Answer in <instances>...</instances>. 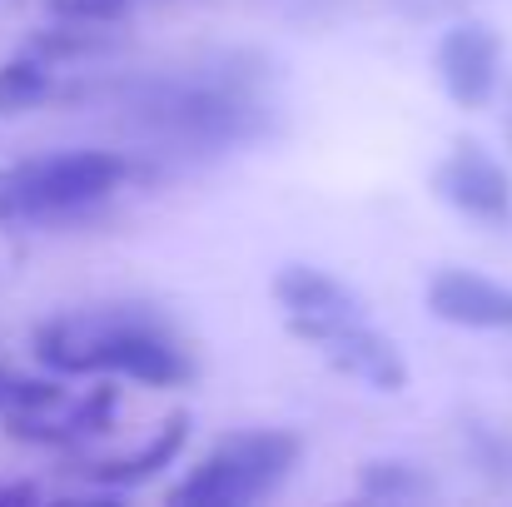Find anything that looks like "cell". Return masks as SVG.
Returning a JSON list of instances; mask_svg holds the SVG:
<instances>
[{
  "label": "cell",
  "instance_id": "cell-2",
  "mask_svg": "<svg viewBox=\"0 0 512 507\" xmlns=\"http://www.w3.org/2000/svg\"><path fill=\"white\" fill-rule=\"evenodd\" d=\"M40 363L55 373H120L150 388H174L189 378V353L179 338L150 314H75L55 319L35 334Z\"/></svg>",
  "mask_w": 512,
  "mask_h": 507
},
{
  "label": "cell",
  "instance_id": "cell-3",
  "mask_svg": "<svg viewBox=\"0 0 512 507\" xmlns=\"http://www.w3.org/2000/svg\"><path fill=\"white\" fill-rule=\"evenodd\" d=\"M130 160L120 150H70L0 169V224H45L105 204L125 179Z\"/></svg>",
  "mask_w": 512,
  "mask_h": 507
},
{
  "label": "cell",
  "instance_id": "cell-10",
  "mask_svg": "<svg viewBox=\"0 0 512 507\" xmlns=\"http://www.w3.org/2000/svg\"><path fill=\"white\" fill-rule=\"evenodd\" d=\"M184 428H189V418L184 413H174L170 423H165V433L155 438V443H145L135 458H120V463H100L95 468V478L105 483V488H135V483H145V478H155L165 463H170L174 453H179V443H184Z\"/></svg>",
  "mask_w": 512,
  "mask_h": 507
},
{
  "label": "cell",
  "instance_id": "cell-11",
  "mask_svg": "<svg viewBox=\"0 0 512 507\" xmlns=\"http://www.w3.org/2000/svg\"><path fill=\"white\" fill-rule=\"evenodd\" d=\"M363 493L368 498H418V493H428V483L408 463H368L363 468Z\"/></svg>",
  "mask_w": 512,
  "mask_h": 507
},
{
  "label": "cell",
  "instance_id": "cell-6",
  "mask_svg": "<svg viewBox=\"0 0 512 507\" xmlns=\"http://www.w3.org/2000/svg\"><path fill=\"white\" fill-rule=\"evenodd\" d=\"M438 194L483 224H512V179L483 145H453V155L438 165Z\"/></svg>",
  "mask_w": 512,
  "mask_h": 507
},
{
  "label": "cell",
  "instance_id": "cell-5",
  "mask_svg": "<svg viewBox=\"0 0 512 507\" xmlns=\"http://www.w3.org/2000/svg\"><path fill=\"white\" fill-rule=\"evenodd\" d=\"M294 338H304L309 348H319L334 368H343L348 378L373 383L378 393H403L408 388V368L398 358V348L378 334L363 314H343V319H304L289 324Z\"/></svg>",
  "mask_w": 512,
  "mask_h": 507
},
{
  "label": "cell",
  "instance_id": "cell-4",
  "mask_svg": "<svg viewBox=\"0 0 512 507\" xmlns=\"http://www.w3.org/2000/svg\"><path fill=\"white\" fill-rule=\"evenodd\" d=\"M294 463H299V438L294 433H284V428L234 433L174 483L170 503H189V507L259 503L289 478Z\"/></svg>",
  "mask_w": 512,
  "mask_h": 507
},
{
  "label": "cell",
  "instance_id": "cell-1",
  "mask_svg": "<svg viewBox=\"0 0 512 507\" xmlns=\"http://www.w3.org/2000/svg\"><path fill=\"white\" fill-rule=\"evenodd\" d=\"M140 130L165 140L174 150H194V155H214V150H234L249 145L269 130L274 110L259 95V80L249 70H239L234 60L219 70H194V75H170L140 90V100L130 105Z\"/></svg>",
  "mask_w": 512,
  "mask_h": 507
},
{
  "label": "cell",
  "instance_id": "cell-12",
  "mask_svg": "<svg viewBox=\"0 0 512 507\" xmlns=\"http://www.w3.org/2000/svg\"><path fill=\"white\" fill-rule=\"evenodd\" d=\"M45 90V65L40 60H10L0 65V110H20Z\"/></svg>",
  "mask_w": 512,
  "mask_h": 507
},
{
  "label": "cell",
  "instance_id": "cell-8",
  "mask_svg": "<svg viewBox=\"0 0 512 507\" xmlns=\"http://www.w3.org/2000/svg\"><path fill=\"white\" fill-rule=\"evenodd\" d=\"M428 309L458 329H512V289L473 269H438L428 284Z\"/></svg>",
  "mask_w": 512,
  "mask_h": 507
},
{
  "label": "cell",
  "instance_id": "cell-9",
  "mask_svg": "<svg viewBox=\"0 0 512 507\" xmlns=\"http://www.w3.org/2000/svg\"><path fill=\"white\" fill-rule=\"evenodd\" d=\"M274 299L284 304L289 324H304V319H343V314H363V304L343 289L334 274L324 269H309V264H289L279 279H274Z\"/></svg>",
  "mask_w": 512,
  "mask_h": 507
},
{
  "label": "cell",
  "instance_id": "cell-7",
  "mask_svg": "<svg viewBox=\"0 0 512 507\" xmlns=\"http://www.w3.org/2000/svg\"><path fill=\"white\" fill-rule=\"evenodd\" d=\"M498 70H503V45L488 25H453L438 40V75L463 110H483L493 100Z\"/></svg>",
  "mask_w": 512,
  "mask_h": 507
}]
</instances>
